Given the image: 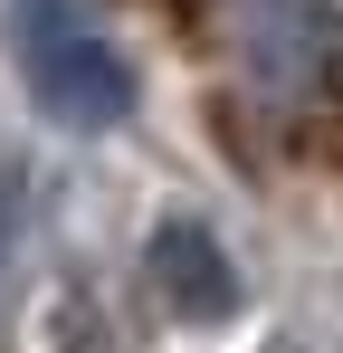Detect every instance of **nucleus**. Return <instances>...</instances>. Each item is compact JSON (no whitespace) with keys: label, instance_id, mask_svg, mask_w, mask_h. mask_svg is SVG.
Wrapping results in <instances>:
<instances>
[{"label":"nucleus","instance_id":"4","mask_svg":"<svg viewBox=\"0 0 343 353\" xmlns=\"http://www.w3.org/2000/svg\"><path fill=\"white\" fill-rule=\"evenodd\" d=\"M10 258H19V181L0 172V296H10Z\"/></svg>","mask_w":343,"mask_h":353},{"label":"nucleus","instance_id":"3","mask_svg":"<svg viewBox=\"0 0 343 353\" xmlns=\"http://www.w3.org/2000/svg\"><path fill=\"white\" fill-rule=\"evenodd\" d=\"M143 268H153V296H163L181 325H229L238 315V268H229V248L210 239V220H163L153 248H143Z\"/></svg>","mask_w":343,"mask_h":353},{"label":"nucleus","instance_id":"2","mask_svg":"<svg viewBox=\"0 0 343 353\" xmlns=\"http://www.w3.org/2000/svg\"><path fill=\"white\" fill-rule=\"evenodd\" d=\"M334 19H343V0H229L238 58H248L258 86H277V96L315 86V77L334 67Z\"/></svg>","mask_w":343,"mask_h":353},{"label":"nucleus","instance_id":"1","mask_svg":"<svg viewBox=\"0 0 343 353\" xmlns=\"http://www.w3.org/2000/svg\"><path fill=\"white\" fill-rule=\"evenodd\" d=\"M10 67L29 86V105L67 134H114L134 115V58L114 39V19L96 0H10Z\"/></svg>","mask_w":343,"mask_h":353},{"label":"nucleus","instance_id":"5","mask_svg":"<svg viewBox=\"0 0 343 353\" xmlns=\"http://www.w3.org/2000/svg\"><path fill=\"white\" fill-rule=\"evenodd\" d=\"M334 48H343V19H334Z\"/></svg>","mask_w":343,"mask_h":353}]
</instances>
